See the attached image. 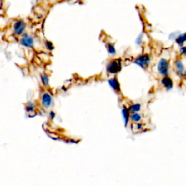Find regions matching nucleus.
<instances>
[{
    "label": "nucleus",
    "instance_id": "1",
    "mask_svg": "<svg viewBox=\"0 0 186 186\" xmlns=\"http://www.w3.org/2000/svg\"><path fill=\"white\" fill-rule=\"evenodd\" d=\"M122 69V63L120 59H114L110 61L107 66V71L111 74L119 72Z\"/></svg>",
    "mask_w": 186,
    "mask_h": 186
},
{
    "label": "nucleus",
    "instance_id": "2",
    "mask_svg": "<svg viewBox=\"0 0 186 186\" xmlns=\"http://www.w3.org/2000/svg\"><path fill=\"white\" fill-rule=\"evenodd\" d=\"M157 68L161 75L163 76V77H167L169 68V64L168 60L165 58H161L158 63Z\"/></svg>",
    "mask_w": 186,
    "mask_h": 186
},
{
    "label": "nucleus",
    "instance_id": "3",
    "mask_svg": "<svg viewBox=\"0 0 186 186\" xmlns=\"http://www.w3.org/2000/svg\"><path fill=\"white\" fill-rule=\"evenodd\" d=\"M150 62H151V58L148 55H141L134 60V63L137 65L144 69L147 68V67L149 66Z\"/></svg>",
    "mask_w": 186,
    "mask_h": 186
},
{
    "label": "nucleus",
    "instance_id": "4",
    "mask_svg": "<svg viewBox=\"0 0 186 186\" xmlns=\"http://www.w3.org/2000/svg\"><path fill=\"white\" fill-rule=\"evenodd\" d=\"M26 26V22L23 20H18L14 23L13 26V31L14 33L16 36L21 35L22 33L23 32V31L25 30Z\"/></svg>",
    "mask_w": 186,
    "mask_h": 186
},
{
    "label": "nucleus",
    "instance_id": "5",
    "mask_svg": "<svg viewBox=\"0 0 186 186\" xmlns=\"http://www.w3.org/2000/svg\"><path fill=\"white\" fill-rule=\"evenodd\" d=\"M20 42L22 45L26 48H32L33 46V38L32 36L28 34H24L20 39Z\"/></svg>",
    "mask_w": 186,
    "mask_h": 186
},
{
    "label": "nucleus",
    "instance_id": "6",
    "mask_svg": "<svg viewBox=\"0 0 186 186\" xmlns=\"http://www.w3.org/2000/svg\"><path fill=\"white\" fill-rule=\"evenodd\" d=\"M42 104L44 108H49L52 104V97L48 93H44L42 95Z\"/></svg>",
    "mask_w": 186,
    "mask_h": 186
},
{
    "label": "nucleus",
    "instance_id": "7",
    "mask_svg": "<svg viewBox=\"0 0 186 186\" xmlns=\"http://www.w3.org/2000/svg\"><path fill=\"white\" fill-rule=\"evenodd\" d=\"M108 83L110 86L112 87V89H113L114 91L116 92V93H120L121 92L120 84L119 82H118V79H116V77L111 78V79L108 80Z\"/></svg>",
    "mask_w": 186,
    "mask_h": 186
},
{
    "label": "nucleus",
    "instance_id": "8",
    "mask_svg": "<svg viewBox=\"0 0 186 186\" xmlns=\"http://www.w3.org/2000/svg\"><path fill=\"white\" fill-rule=\"evenodd\" d=\"M161 83L167 90H169V89H171L173 87V82H172L171 78H169V77H163L161 79Z\"/></svg>",
    "mask_w": 186,
    "mask_h": 186
},
{
    "label": "nucleus",
    "instance_id": "9",
    "mask_svg": "<svg viewBox=\"0 0 186 186\" xmlns=\"http://www.w3.org/2000/svg\"><path fill=\"white\" fill-rule=\"evenodd\" d=\"M175 42L178 45L182 46L183 44L186 42V33H180L178 37L175 38Z\"/></svg>",
    "mask_w": 186,
    "mask_h": 186
},
{
    "label": "nucleus",
    "instance_id": "10",
    "mask_svg": "<svg viewBox=\"0 0 186 186\" xmlns=\"http://www.w3.org/2000/svg\"><path fill=\"white\" fill-rule=\"evenodd\" d=\"M175 67L177 72L180 74H184L185 73V68L183 66V63L180 60H177L175 63Z\"/></svg>",
    "mask_w": 186,
    "mask_h": 186
},
{
    "label": "nucleus",
    "instance_id": "11",
    "mask_svg": "<svg viewBox=\"0 0 186 186\" xmlns=\"http://www.w3.org/2000/svg\"><path fill=\"white\" fill-rule=\"evenodd\" d=\"M129 119L134 123H140V122H141V120H142V115L138 113H131Z\"/></svg>",
    "mask_w": 186,
    "mask_h": 186
},
{
    "label": "nucleus",
    "instance_id": "12",
    "mask_svg": "<svg viewBox=\"0 0 186 186\" xmlns=\"http://www.w3.org/2000/svg\"><path fill=\"white\" fill-rule=\"evenodd\" d=\"M128 109L131 113H138V111H140L141 110V105L140 103L133 104L128 108Z\"/></svg>",
    "mask_w": 186,
    "mask_h": 186
},
{
    "label": "nucleus",
    "instance_id": "13",
    "mask_svg": "<svg viewBox=\"0 0 186 186\" xmlns=\"http://www.w3.org/2000/svg\"><path fill=\"white\" fill-rule=\"evenodd\" d=\"M122 114L123 116H124V118L125 120V125L127 124V122L129 119V117H130V112H129V109L126 107H124L122 108Z\"/></svg>",
    "mask_w": 186,
    "mask_h": 186
},
{
    "label": "nucleus",
    "instance_id": "14",
    "mask_svg": "<svg viewBox=\"0 0 186 186\" xmlns=\"http://www.w3.org/2000/svg\"><path fill=\"white\" fill-rule=\"evenodd\" d=\"M106 48H107L108 51V53L110 54H111V55H115L116 50H115V48H114V45L113 44L108 43V44H106Z\"/></svg>",
    "mask_w": 186,
    "mask_h": 186
},
{
    "label": "nucleus",
    "instance_id": "15",
    "mask_svg": "<svg viewBox=\"0 0 186 186\" xmlns=\"http://www.w3.org/2000/svg\"><path fill=\"white\" fill-rule=\"evenodd\" d=\"M26 109L27 111L29 112V113H31V112H33L34 111V104H33V103L29 102L28 103L26 106Z\"/></svg>",
    "mask_w": 186,
    "mask_h": 186
},
{
    "label": "nucleus",
    "instance_id": "16",
    "mask_svg": "<svg viewBox=\"0 0 186 186\" xmlns=\"http://www.w3.org/2000/svg\"><path fill=\"white\" fill-rule=\"evenodd\" d=\"M132 128H133V131H139L143 128V125L140 123H134L132 125Z\"/></svg>",
    "mask_w": 186,
    "mask_h": 186
},
{
    "label": "nucleus",
    "instance_id": "17",
    "mask_svg": "<svg viewBox=\"0 0 186 186\" xmlns=\"http://www.w3.org/2000/svg\"><path fill=\"white\" fill-rule=\"evenodd\" d=\"M41 78H42V83H43L44 86H48V84H49V79H48V77L47 76L46 74H42L41 76Z\"/></svg>",
    "mask_w": 186,
    "mask_h": 186
},
{
    "label": "nucleus",
    "instance_id": "18",
    "mask_svg": "<svg viewBox=\"0 0 186 186\" xmlns=\"http://www.w3.org/2000/svg\"><path fill=\"white\" fill-rule=\"evenodd\" d=\"M45 45H46V48H48V50H53V44L52 43H51L50 42L47 41L45 42Z\"/></svg>",
    "mask_w": 186,
    "mask_h": 186
},
{
    "label": "nucleus",
    "instance_id": "19",
    "mask_svg": "<svg viewBox=\"0 0 186 186\" xmlns=\"http://www.w3.org/2000/svg\"><path fill=\"white\" fill-rule=\"evenodd\" d=\"M180 53L181 55H185V54H186V46L181 47V48L180 50Z\"/></svg>",
    "mask_w": 186,
    "mask_h": 186
}]
</instances>
